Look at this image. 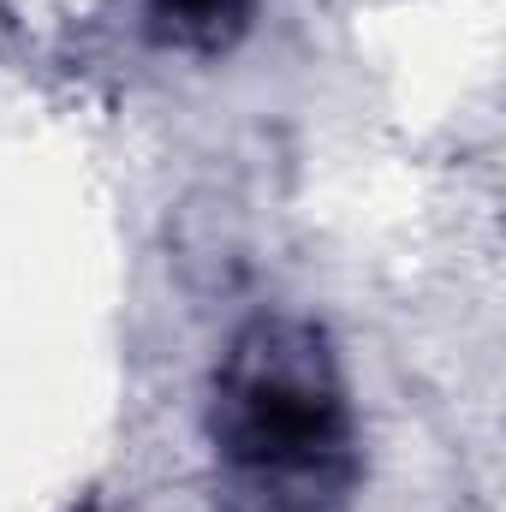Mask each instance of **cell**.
I'll use <instances>...</instances> for the list:
<instances>
[{
    "instance_id": "6da1fadb",
    "label": "cell",
    "mask_w": 506,
    "mask_h": 512,
    "mask_svg": "<svg viewBox=\"0 0 506 512\" xmlns=\"http://www.w3.org/2000/svg\"><path fill=\"white\" fill-rule=\"evenodd\" d=\"M209 453L227 512H346L364 477L358 411L322 322L262 310L209 376Z\"/></svg>"
},
{
    "instance_id": "7a4b0ae2",
    "label": "cell",
    "mask_w": 506,
    "mask_h": 512,
    "mask_svg": "<svg viewBox=\"0 0 506 512\" xmlns=\"http://www.w3.org/2000/svg\"><path fill=\"white\" fill-rule=\"evenodd\" d=\"M262 18V0H143V30L155 48L185 60L233 54Z\"/></svg>"
}]
</instances>
